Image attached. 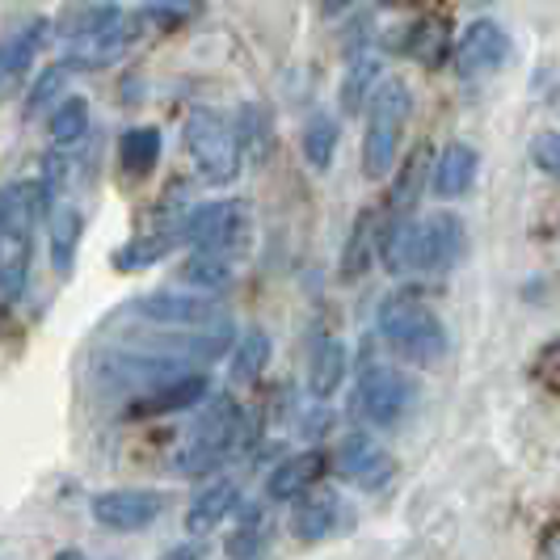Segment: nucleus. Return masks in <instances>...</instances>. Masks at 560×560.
<instances>
[{"instance_id":"4468645a","label":"nucleus","mask_w":560,"mask_h":560,"mask_svg":"<svg viewBox=\"0 0 560 560\" xmlns=\"http://www.w3.org/2000/svg\"><path fill=\"white\" fill-rule=\"evenodd\" d=\"M47 34H51L47 18H30V22L13 26L0 38V102L30 77V68H34V59L43 51Z\"/></svg>"},{"instance_id":"bb28decb","label":"nucleus","mask_w":560,"mask_h":560,"mask_svg":"<svg viewBox=\"0 0 560 560\" xmlns=\"http://www.w3.org/2000/svg\"><path fill=\"white\" fill-rule=\"evenodd\" d=\"M380 59L375 56H363L350 63V72L341 77V89H337V106H341V114H350V118H359V114L371 106V97H375V89H380Z\"/></svg>"},{"instance_id":"f8f14e48","label":"nucleus","mask_w":560,"mask_h":560,"mask_svg":"<svg viewBox=\"0 0 560 560\" xmlns=\"http://www.w3.org/2000/svg\"><path fill=\"white\" fill-rule=\"evenodd\" d=\"M346 523H350V505L337 489H308L304 498L291 502V518H287L300 544H325L337 532H346Z\"/></svg>"},{"instance_id":"4be33fe9","label":"nucleus","mask_w":560,"mask_h":560,"mask_svg":"<svg viewBox=\"0 0 560 560\" xmlns=\"http://www.w3.org/2000/svg\"><path fill=\"white\" fill-rule=\"evenodd\" d=\"M380 215L375 211H363L354 228H350V236H346V249H341V266H337V275L341 282H359L371 270V261H375V253H380Z\"/></svg>"},{"instance_id":"ddd939ff","label":"nucleus","mask_w":560,"mask_h":560,"mask_svg":"<svg viewBox=\"0 0 560 560\" xmlns=\"http://www.w3.org/2000/svg\"><path fill=\"white\" fill-rule=\"evenodd\" d=\"M510 59V34L489 18H477L472 26H464L455 43V72L464 81H477L485 72H498Z\"/></svg>"},{"instance_id":"473e14b6","label":"nucleus","mask_w":560,"mask_h":560,"mask_svg":"<svg viewBox=\"0 0 560 560\" xmlns=\"http://www.w3.org/2000/svg\"><path fill=\"white\" fill-rule=\"evenodd\" d=\"M443 51H447V26L443 22H418L405 34V56H413L425 68H439Z\"/></svg>"},{"instance_id":"4c0bfd02","label":"nucleus","mask_w":560,"mask_h":560,"mask_svg":"<svg viewBox=\"0 0 560 560\" xmlns=\"http://www.w3.org/2000/svg\"><path fill=\"white\" fill-rule=\"evenodd\" d=\"M325 4V13H341V9H350L354 0H320Z\"/></svg>"},{"instance_id":"5701e85b","label":"nucleus","mask_w":560,"mask_h":560,"mask_svg":"<svg viewBox=\"0 0 560 560\" xmlns=\"http://www.w3.org/2000/svg\"><path fill=\"white\" fill-rule=\"evenodd\" d=\"M177 287L215 300V295H224L228 287H232V261L211 257V253H190V257L177 266Z\"/></svg>"},{"instance_id":"72a5a7b5","label":"nucleus","mask_w":560,"mask_h":560,"mask_svg":"<svg viewBox=\"0 0 560 560\" xmlns=\"http://www.w3.org/2000/svg\"><path fill=\"white\" fill-rule=\"evenodd\" d=\"M63 81H68V68L63 63H51L47 72H38L34 84H30L26 93V118H38L43 110H56L59 102H63Z\"/></svg>"},{"instance_id":"f704fd0d","label":"nucleus","mask_w":560,"mask_h":560,"mask_svg":"<svg viewBox=\"0 0 560 560\" xmlns=\"http://www.w3.org/2000/svg\"><path fill=\"white\" fill-rule=\"evenodd\" d=\"M532 161L548 177H560V131H539L532 140Z\"/></svg>"},{"instance_id":"39448f33","label":"nucleus","mask_w":560,"mask_h":560,"mask_svg":"<svg viewBox=\"0 0 560 560\" xmlns=\"http://www.w3.org/2000/svg\"><path fill=\"white\" fill-rule=\"evenodd\" d=\"M253 236V211L245 198H224V202H202L182 215V245L211 257H241L249 249Z\"/></svg>"},{"instance_id":"20e7f679","label":"nucleus","mask_w":560,"mask_h":560,"mask_svg":"<svg viewBox=\"0 0 560 560\" xmlns=\"http://www.w3.org/2000/svg\"><path fill=\"white\" fill-rule=\"evenodd\" d=\"M182 140H186V152H190L195 168L211 186H232L241 177L245 152H241V140H236V122H228L220 110L198 106V110L186 114Z\"/></svg>"},{"instance_id":"2f4dec72","label":"nucleus","mask_w":560,"mask_h":560,"mask_svg":"<svg viewBox=\"0 0 560 560\" xmlns=\"http://www.w3.org/2000/svg\"><path fill=\"white\" fill-rule=\"evenodd\" d=\"M236 140H241V152H253V161H266L270 156V143H275V122H270V110L266 106H245L241 118H236Z\"/></svg>"},{"instance_id":"6e6552de","label":"nucleus","mask_w":560,"mask_h":560,"mask_svg":"<svg viewBox=\"0 0 560 560\" xmlns=\"http://www.w3.org/2000/svg\"><path fill=\"white\" fill-rule=\"evenodd\" d=\"M413 400H418V384H413L405 371H396V366L371 363L363 375H359L354 409H359L371 425H380V430L400 425V421L409 418Z\"/></svg>"},{"instance_id":"a19ab883","label":"nucleus","mask_w":560,"mask_h":560,"mask_svg":"<svg viewBox=\"0 0 560 560\" xmlns=\"http://www.w3.org/2000/svg\"><path fill=\"white\" fill-rule=\"evenodd\" d=\"M477 4H498V0H477Z\"/></svg>"},{"instance_id":"7c9ffc66","label":"nucleus","mask_w":560,"mask_h":560,"mask_svg":"<svg viewBox=\"0 0 560 560\" xmlns=\"http://www.w3.org/2000/svg\"><path fill=\"white\" fill-rule=\"evenodd\" d=\"M266 539H270L266 510H249V514L236 523V532L224 539V552H228V560H261Z\"/></svg>"},{"instance_id":"9d476101","label":"nucleus","mask_w":560,"mask_h":560,"mask_svg":"<svg viewBox=\"0 0 560 560\" xmlns=\"http://www.w3.org/2000/svg\"><path fill=\"white\" fill-rule=\"evenodd\" d=\"M329 468H334L337 480H346V485H354V489H363V493H375V489H384V485L396 477V459L388 455V447H380L363 430L346 434V439L329 451Z\"/></svg>"},{"instance_id":"6ab92c4d","label":"nucleus","mask_w":560,"mask_h":560,"mask_svg":"<svg viewBox=\"0 0 560 560\" xmlns=\"http://www.w3.org/2000/svg\"><path fill=\"white\" fill-rule=\"evenodd\" d=\"M480 156L472 143H447L443 156L434 161V177H430V190L439 198H464L477 186Z\"/></svg>"},{"instance_id":"b1692460","label":"nucleus","mask_w":560,"mask_h":560,"mask_svg":"<svg viewBox=\"0 0 560 560\" xmlns=\"http://www.w3.org/2000/svg\"><path fill=\"white\" fill-rule=\"evenodd\" d=\"M161 131L156 127H131L122 140H118V165H122V177L131 182H143L152 177V168L161 165Z\"/></svg>"},{"instance_id":"2eb2a0df","label":"nucleus","mask_w":560,"mask_h":560,"mask_svg":"<svg viewBox=\"0 0 560 560\" xmlns=\"http://www.w3.org/2000/svg\"><path fill=\"white\" fill-rule=\"evenodd\" d=\"M207 396H211V380H207L202 371H186V375L161 384L156 393L127 400V418H168V413H186V409L202 405Z\"/></svg>"},{"instance_id":"ea45409f","label":"nucleus","mask_w":560,"mask_h":560,"mask_svg":"<svg viewBox=\"0 0 560 560\" xmlns=\"http://www.w3.org/2000/svg\"><path fill=\"white\" fill-rule=\"evenodd\" d=\"M375 4H384V9H400V4H409V0H375Z\"/></svg>"},{"instance_id":"f3484780","label":"nucleus","mask_w":560,"mask_h":560,"mask_svg":"<svg viewBox=\"0 0 560 560\" xmlns=\"http://www.w3.org/2000/svg\"><path fill=\"white\" fill-rule=\"evenodd\" d=\"M47 215L38 182H9L0 190V245L9 241H34V224Z\"/></svg>"},{"instance_id":"412c9836","label":"nucleus","mask_w":560,"mask_h":560,"mask_svg":"<svg viewBox=\"0 0 560 560\" xmlns=\"http://www.w3.org/2000/svg\"><path fill=\"white\" fill-rule=\"evenodd\" d=\"M177 245H182V220H177V224H165V228H152V232H143V236H136V241H127L122 249L114 253V270H127V275L148 270V266L165 261Z\"/></svg>"},{"instance_id":"7ed1b4c3","label":"nucleus","mask_w":560,"mask_h":560,"mask_svg":"<svg viewBox=\"0 0 560 560\" xmlns=\"http://www.w3.org/2000/svg\"><path fill=\"white\" fill-rule=\"evenodd\" d=\"M409 114H413V89L388 77V81L375 89L371 106H366V131H363V173L371 182H384L396 168V152L405 140V127H409Z\"/></svg>"},{"instance_id":"f257e3e1","label":"nucleus","mask_w":560,"mask_h":560,"mask_svg":"<svg viewBox=\"0 0 560 560\" xmlns=\"http://www.w3.org/2000/svg\"><path fill=\"white\" fill-rule=\"evenodd\" d=\"M380 337H384V346L393 350L396 359H405L413 366H439L447 359L451 346L443 316L430 304H421L418 295H409V291L388 295L380 304Z\"/></svg>"},{"instance_id":"e433bc0d","label":"nucleus","mask_w":560,"mask_h":560,"mask_svg":"<svg viewBox=\"0 0 560 560\" xmlns=\"http://www.w3.org/2000/svg\"><path fill=\"white\" fill-rule=\"evenodd\" d=\"M207 557V544L202 539H186V544H173L161 560H202Z\"/></svg>"},{"instance_id":"cd10ccee","label":"nucleus","mask_w":560,"mask_h":560,"mask_svg":"<svg viewBox=\"0 0 560 560\" xmlns=\"http://www.w3.org/2000/svg\"><path fill=\"white\" fill-rule=\"evenodd\" d=\"M337 143H341V127H337L334 114H312L308 122H304V131H300V152H304V161H308L316 173H329L337 156Z\"/></svg>"},{"instance_id":"c85d7f7f","label":"nucleus","mask_w":560,"mask_h":560,"mask_svg":"<svg viewBox=\"0 0 560 560\" xmlns=\"http://www.w3.org/2000/svg\"><path fill=\"white\" fill-rule=\"evenodd\" d=\"M425 186H430V148H418V152L400 165V177H396L393 220H413V207H418V198Z\"/></svg>"},{"instance_id":"a211bd4d","label":"nucleus","mask_w":560,"mask_h":560,"mask_svg":"<svg viewBox=\"0 0 560 560\" xmlns=\"http://www.w3.org/2000/svg\"><path fill=\"white\" fill-rule=\"evenodd\" d=\"M236 510H241V485L236 480H211L207 489H198L195 502L186 505V532L190 535L215 532Z\"/></svg>"},{"instance_id":"9b49d317","label":"nucleus","mask_w":560,"mask_h":560,"mask_svg":"<svg viewBox=\"0 0 560 560\" xmlns=\"http://www.w3.org/2000/svg\"><path fill=\"white\" fill-rule=\"evenodd\" d=\"M165 505H168V498L156 493V489H106V493H97V498L89 502V514H93V523H102L106 532L136 535V532H148V527L165 514Z\"/></svg>"},{"instance_id":"423d86ee","label":"nucleus","mask_w":560,"mask_h":560,"mask_svg":"<svg viewBox=\"0 0 560 560\" xmlns=\"http://www.w3.org/2000/svg\"><path fill=\"white\" fill-rule=\"evenodd\" d=\"M468 249V228L455 211H434L425 220H413L409 228V249H405V270L413 275H451Z\"/></svg>"},{"instance_id":"dca6fc26","label":"nucleus","mask_w":560,"mask_h":560,"mask_svg":"<svg viewBox=\"0 0 560 560\" xmlns=\"http://www.w3.org/2000/svg\"><path fill=\"white\" fill-rule=\"evenodd\" d=\"M329 472V451L308 447L295 451V455H282L275 464V472L266 477V498L270 502H295L304 498L308 489H316V480Z\"/></svg>"},{"instance_id":"f03ea898","label":"nucleus","mask_w":560,"mask_h":560,"mask_svg":"<svg viewBox=\"0 0 560 560\" xmlns=\"http://www.w3.org/2000/svg\"><path fill=\"white\" fill-rule=\"evenodd\" d=\"M241 443H245V409L232 396H211L207 409L198 413L186 447L177 451L173 468H177V477L190 480L211 477L241 451Z\"/></svg>"},{"instance_id":"c9c22d12","label":"nucleus","mask_w":560,"mask_h":560,"mask_svg":"<svg viewBox=\"0 0 560 560\" xmlns=\"http://www.w3.org/2000/svg\"><path fill=\"white\" fill-rule=\"evenodd\" d=\"M198 13H202V0H168L165 9H156V22L173 26V22H190Z\"/></svg>"},{"instance_id":"a878e982","label":"nucleus","mask_w":560,"mask_h":560,"mask_svg":"<svg viewBox=\"0 0 560 560\" xmlns=\"http://www.w3.org/2000/svg\"><path fill=\"white\" fill-rule=\"evenodd\" d=\"M346 346L337 341V337H325V341H316V350H312L308 359V393L316 400H329V396L346 384Z\"/></svg>"},{"instance_id":"c756f323","label":"nucleus","mask_w":560,"mask_h":560,"mask_svg":"<svg viewBox=\"0 0 560 560\" xmlns=\"http://www.w3.org/2000/svg\"><path fill=\"white\" fill-rule=\"evenodd\" d=\"M47 131H51V143L56 152H68L89 136V102L84 97H63L51 118H47Z\"/></svg>"},{"instance_id":"58836bf2","label":"nucleus","mask_w":560,"mask_h":560,"mask_svg":"<svg viewBox=\"0 0 560 560\" xmlns=\"http://www.w3.org/2000/svg\"><path fill=\"white\" fill-rule=\"evenodd\" d=\"M51 560H89L84 552H77V548H63V552H56Z\"/></svg>"},{"instance_id":"aec40b11","label":"nucleus","mask_w":560,"mask_h":560,"mask_svg":"<svg viewBox=\"0 0 560 560\" xmlns=\"http://www.w3.org/2000/svg\"><path fill=\"white\" fill-rule=\"evenodd\" d=\"M81 236H84V215L77 202H63L59 198L47 215V241H51V266H56L59 279L72 275L77 266V249H81Z\"/></svg>"},{"instance_id":"1a4fd4ad","label":"nucleus","mask_w":560,"mask_h":560,"mask_svg":"<svg viewBox=\"0 0 560 560\" xmlns=\"http://www.w3.org/2000/svg\"><path fill=\"white\" fill-rule=\"evenodd\" d=\"M136 34H140V22L127 18V13H118L106 26L84 30L77 38H63L59 63L68 72H102V68H110V63H118V59L127 56V47L136 43Z\"/></svg>"},{"instance_id":"393cba45","label":"nucleus","mask_w":560,"mask_h":560,"mask_svg":"<svg viewBox=\"0 0 560 560\" xmlns=\"http://www.w3.org/2000/svg\"><path fill=\"white\" fill-rule=\"evenodd\" d=\"M270 366V334L266 329H245V334L232 341V354H228V375L232 384H257Z\"/></svg>"},{"instance_id":"0eeeda50","label":"nucleus","mask_w":560,"mask_h":560,"mask_svg":"<svg viewBox=\"0 0 560 560\" xmlns=\"http://www.w3.org/2000/svg\"><path fill=\"white\" fill-rule=\"evenodd\" d=\"M131 312L140 316L143 325L152 329H168V334H202V329H220L228 325L220 300H207L195 291H182V287H165V291H148L140 295Z\"/></svg>"}]
</instances>
